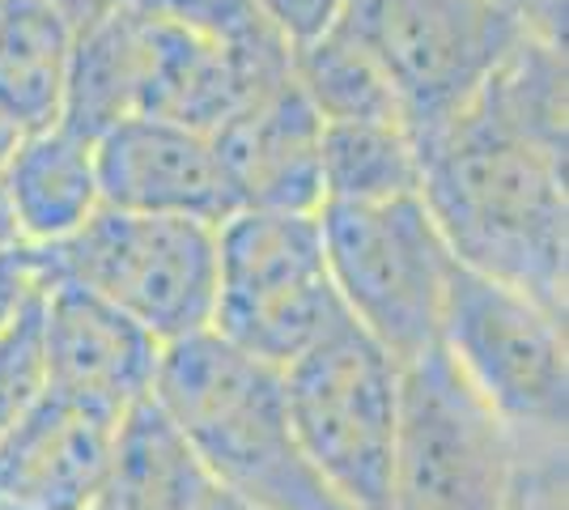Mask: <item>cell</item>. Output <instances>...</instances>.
I'll return each instance as SVG.
<instances>
[{
    "instance_id": "obj_1",
    "label": "cell",
    "mask_w": 569,
    "mask_h": 510,
    "mask_svg": "<svg viewBox=\"0 0 569 510\" xmlns=\"http://www.w3.org/2000/svg\"><path fill=\"white\" fill-rule=\"evenodd\" d=\"M412 137L421 200L455 260L569 316L566 153L522 137L480 94Z\"/></svg>"
},
{
    "instance_id": "obj_2",
    "label": "cell",
    "mask_w": 569,
    "mask_h": 510,
    "mask_svg": "<svg viewBox=\"0 0 569 510\" xmlns=\"http://www.w3.org/2000/svg\"><path fill=\"white\" fill-rule=\"evenodd\" d=\"M153 400L204 472L238 502L256 510H353L307 460L277 366L200 332L167 344Z\"/></svg>"
},
{
    "instance_id": "obj_3",
    "label": "cell",
    "mask_w": 569,
    "mask_h": 510,
    "mask_svg": "<svg viewBox=\"0 0 569 510\" xmlns=\"http://www.w3.org/2000/svg\"><path fill=\"white\" fill-rule=\"evenodd\" d=\"M323 256L345 316L400 366L442 340L455 260L421 196L382 204H323Z\"/></svg>"
},
{
    "instance_id": "obj_4",
    "label": "cell",
    "mask_w": 569,
    "mask_h": 510,
    "mask_svg": "<svg viewBox=\"0 0 569 510\" xmlns=\"http://www.w3.org/2000/svg\"><path fill=\"white\" fill-rule=\"evenodd\" d=\"M293 434L353 510L387 507L403 366L345 316L281 370Z\"/></svg>"
},
{
    "instance_id": "obj_5",
    "label": "cell",
    "mask_w": 569,
    "mask_h": 510,
    "mask_svg": "<svg viewBox=\"0 0 569 510\" xmlns=\"http://www.w3.org/2000/svg\"><path fill=\"white\" fill-rule=\"evenodd\" d=\"M340 319L319 213L238 209L217 226L213 337L284 370Z\"/></svg>"
},
{
    "instance_id": "obj_6",
    "label": "cell",
    "mask_w": 569,
    "mask_h": 510,
    "mask_svg": "<svg viewBox=\"0 0 569 510\" xmlns=\"http://www.w3.org/2000/svg\"><path fill=\"white\" fill-rule=\"evenodd\" d=\"M51 281L98 293L144 332L174 344L213 328L217 226L102 204L64 243L43 247Z\"/></svg>"
},
{
    "instance_id": "obj_7",
    "label": "cell",
    "mask_w": 569,
    "mask_h": 510,
    "mask_svg": "<svg viewBox=\"0 0 569 510\" xmlns=\"http://www.w3.org/2000/svg\"><path fill=\"white\" fill-rule=\"evenodd\" d=\"M438 349L510 430H569L566 311L455 264Z\"/></svg>"
},
{
    "instance_id": "obj_8",
    "label": "cell",
    "mask_w": 569,
    "mask_h": 510,
    "mask_svg": "<svg viewBox=\"0 0 569 510\" xmlns=\"http://www.w3.org/2000/svg\"><path fill=\"white\" fill-rule=\"evenodd\" d=\"M515 438L442 349L403 366L400 434L382 510H506Z\"/></svg>"
},
{
    "instance_id": "obj_9",
    "label": "cell",
    "mask_w": 569,
    "mask_h": 510,
    "mask_svg": "<svg viewBox=\"0 0 569 510\" xmlns=\"http://www.w3.org/2000/svg\"><path fill=\"white\" fill-rule=\"evenodd\" d=\"M345 26L379 60L412 132L468 107L522 34L501 0H349Z\"/></svg>"
},
{
    "instance_id": "obj_10",
    "label": "cell",
    "mask_w": 569,
    "mask_h": 510,
    "mask_svg": "<svg viewBox=\"0 0 569 510\" xmlns=\"http://www.w3.org/2000/svg\"><path fill=\"white\" fill-rule=\"evenodd\" d=\"M102 204L158 218L221 221L238 213L234 188L209 132L188 123L132 116L94 141Z\"/></svg>"
},
{
    "instance_id": "obj_11",
    "label": "cell",
    "mask_w": 569,
    "mask_h": 510,
    "mask_svg": "<svg viewBox=\"0 0 569 510\" xmlns=\"http://www.w3.org/2000/svg\"><path fill=\"white\" fill-rule=\"evenodd\" d=\"M43 344L48 391L111 417H128L153 396L167 353V344L137 319L72 281H48Z\"/></svg>"
},
{
    "instance_id": "obj_12",
    "label": "cell",
    "mask_w": 569,
    "mask_h": 510,
    "mask_svg": "<svg viewBox=\"0 0 569 510\" xmlns=\"http://www.w3.org/2000/svg\"><path fill=\"white\" fill-rule=\"evenodd\" d=\"M119 421L48 391L0 434V510H94Z\"/></svg>"
},
{
    "instance_id": "obj_13",
    "label": "cell",
    "mask_w": 569,
    "mask_h": 510,
    "mask_svg": "<svg viewBox=\"0 0 569 510\" xmlns=\"http://www.w3.org/2000/svg\"><path fill=\"white\" fill-rule=\"evenodd\" d=\"M319 137L323 120L293 86V73L221 123L213 141L238 209L319 213L323 209Z\"/></svg>"
},
{
    "instance_id": "obj_14",
    "label": "cell",
    "mask_w": 569,
    "mask_h": 510,
    "mask_svg": "<svg viewBox=\"0 0 569 510\" xmlns=\"http://www.w3.org/2000/svg\"><path fill=\"white\" fill-rule=\"evenodd\" d=\"M0 183L30 247L64 243L102 209L94 141L72 132L69 123L22 132L0 170Z\"/></svg>"
},
{
    "instance_id": "obj_15",
    "label": "cell",
    "mask_w": 569,
    "mask_h": 510,
    "mask_svg": "<svg viewBox=\"0 0 569 510\" xmlns=\"http://www.w3.org/2000/svg\"><path fill=\"white\" fill-rule=\"evenodd\" d=\"M144 64H149V22L132 0L107 18L77 26L60 123L98 141L116 123L141 116Z\"/></svg>"
},
{
    "instance_id": "obj_16",
    "label": "cell",
    "mask_w": 569,
    "mask_h": 510,
    "mask_svg": "<svg viewBox=\"0 0 569 510\" xmlns=\"http://www.w3.org/2000/svg\"><path fill=\"white\" fill-rule=\"evenodd\" d=\"M213 477L149 396L119 421L111 468L94 510H196Z\"/></svg>"
},
{
    "instance_id": "obj_17",
    "label": "cell",
    "mask_w": 569,
    "mask_h": 510,
    "mask_svg": "<svg viewBox=\"0 0 569 510\" xmlns=\"http://www.w3.org/2000/svg\"><path fill=\"white\" fill-rule=\"evenodd\" d=\"M77 26L48 0H0V120L18 132L60 123Z\"/></svg>"
},
{
    "instance_id": "obj_18",
    "label": "cell",
    "mask_w": 569,
    "mask_h": 510,
    "mask_svg": "<svg viewBox=\"0 0 569 510\" xmlns=\"http://www.w3.org/2000/svg\"><path fill=\"white\" fill-rule=\"evenodd\" d=\"M323 204H382L421 196V149L408 123H323L319 137Z\"/></svg>"
},
{
    "instance_id": "obj_19",
    "label": "cell",
    "mask_w": 569,
    "mask_h": 510,
    "mask_svg": "<svg viewBox=\"0 0 569 510\" xmlns=\"http://www.w3.org/2000/svg\"><path fill=\"white\" fill-rule=\"evenodd\" d=\"M289 73L323 123H408L379 60L361 48V39L345 22L307 48L289 51Z\"/></svg>"
},
{
    "instance_id": "obj_20",
    "label": "cell",
    "mask_w": 569,
    "mask_h": 510,
    "mask_svg": "<svg viewBox=\"0 0 569 510\" xmlns=\"http://www.w3.org/2000/svg\"><path fill=\"white\" fill-rule=\"evenodd\" d=\"M144 18L251 64H289V48L260 13V0H132Z\"/></svg>"
},
{
    "instance_id": "obj_21",
    "label": "cell",
    "mask_w": 569,
    "mask_h": 510,
    "mask_svg": "<svg viewBox=\"0 0 569 510\" xmlns=\"http://www.w3.org/2000/svg\"><path fill=\"white\" fill-rule=\"evenodd\" d=\"M48 286L26 298L18 316L0 328V434L18 426L48 396V344H43Z\"/></svg>"
},
{
    "instance_id": "obj_22",
    "label": "cell",
    "mask_w": 569,
    "mask_h": 510,
    "mask_svg": "<svg viewBox=\"0 0 569 510\" xmlns=\"http://www.w3.org/2000/svg\"><path fill=\"white\" fill-rule=\"evenodd\" d=\"M510 438H515V468H510L506 510H566V430H510Z\"/></svg>"
},
{
    "instance_id": "obj_23",
    "label": "cell",
    "mask_w": 569,
    "mask_h": 510,
    "mask_svg": "<svg viewBox=\"0 0 569 510\" xmlns=\"http://www.w3.org/2000/svg\"><path fill=\"white\" fill-rule=\"evenodd\" d=\"M260 13L284 48L298 51L345 22L349 0H260Z\"/></svg>"
},
{
    "instance_id": "obj_24",
    "label": "cell",
    "mask_w": 569,
    "mask_h": 510,
    "mask_svg": "<svg viewBox=\"0 0 569 510\" xmlns=\"http://www.w3.org/2000/svg\"><path fill=\"white\" fill-rule=\"evenodd\" d=\"M48 260H43V247H18L9 256H0V328L18 316L30 293L39 286H48Z\"/></svg>"
},
{
    "instance_id": "obj_25",
    "label": "cell",
    "mask_w": 569,
    "mask_h": 510,
    "mask_svg": "<svg viewBox=\"0 0 569 510\" xmlns=\"http://www.w3.org/2000/svg\"><path fill=\"white\" fill-rule=\"evenodd\" d=\"M48 4H56L72 26H86V22H94V18H107V13L123 9L128 0H48Z\"/></svg>"
},
{
    "instance_id": "obj_26",
    "label": "cell",
    "mask_w": 569,
    "mask_h": 510,
    "mask_svg": "<svg viewBox=\"0 0 569 510\" xmlns=\"http://www.w3.org/2000/svg\"><path fill=\"white\" fill-rule=\"evenodd\" d=\"M18 247H30V243L22 239L18 213H13V204H9V192H4V183H0V256H9V251H18Z\"/></svg>"
},
{
    "instance_id": "obj_27",
    "label": "cell",
    "mask_w": 569,
    "mask_h": 510,
    "mask_svg": "<svg viewBox=\"0 0 569 510\" xmlns=\"http://www.w3.org/2000/svg\"><path fill=\"white\" fill-rule=\"evenodd\" d=\"M196 510H256V507H247V502H238L234 493H226V489L217 486H209L204 489V498H200V502H196Z\"/></svg>"
},
{
    "instance_id": "obj_28",
    "label": "cell",
    "mask_w": 569,
    "mask_h": 510,
    "mask_svg": "<svg viewBox=\"0 0 569 510\" xmlns=\"http://www.w3.org/2000/svg\"><path fill=\"white\" fill-rule=\"evenodd\" d=\"M18 137H22V132H18L13 123L0 120V170H4V162H9V153H13V146H18Z\"/></svg>"
}]
</instances>
